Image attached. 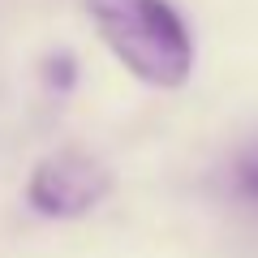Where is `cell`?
Here are the masks:
<instances>
[{"label": "cell", "instance_id": "obj_2", "mask_svg": "<svg viewBox=\"0 0 258 258\" xmlns=\"http://www.w3.org/2000/svg\"><path fill=\"white\" fill-rule=\"evenodd\" d=\"M112 194V172L95 155L82 151H56L39 159L26 181V203L47 220H78L95 211Z\"/></svg>", "mask_w": 258, "mask_h": 258}, {"label": "cell", "instance_id": "obj_3", "mask_svg": "<svg viewBox=\"0 0 258 258\" xmlns=\"http://www.w3.org/2000/svg\"><path fill=\"white\" fill-rule=\"evenodd\" d=\"M232 185H237L241 198L258 203V142H254V147H245V151L237 155V164H232Z\"/></svg>", "mask_w": 258, "mask_h": 258}, {"label": "cell", "instance_id": "obj_1", "mask_svg": "<svg viewBox=\"0 0 258 258\" xmlns=\"http://www.w3.org/2000/svg\"><path fill=\"white\" fill-rule=\"evenodd\" d=\"M108 52L147 86L172 91L194 74V35L168 0H82Z\"/></svg>", "mask_w": 258, "mask_h": 258}]
</instances>
